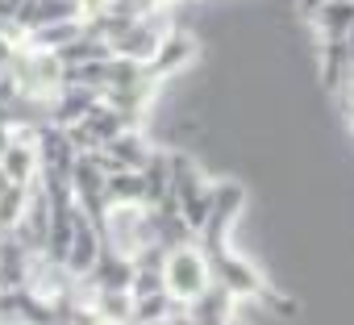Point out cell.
I'll list each match as a JSON object with an SVG mask.
<instances>
[{
    "mask_svg": "<svg viewBox=\"0 0 354 325\" xmlns=\"http://www.w3.org/2000/svg\"><path fill=\"white\" fill-rule=\"evenodd\" d=\"M209 284H213V279H209V259H205V250H196V246H188V242L167 250V259H162V288H167L171 300H196Z\"/></svg>",
    "mask_w": 354,
    "mask_h": 325,
    "instance_id": "1",
    "label": "cell"
},
{
    "mask_svg": "<svg viewBox=\"0 0 354 325\" xmlns=\"http://www.w3.org/2000/svg\"><path fill=\"white\" fill-rule=\"evenodd\" d=\"M192 59H196V42L188 34H162V42H158V50H154L150 63H154V75L162 80L171 71H184Z\"/></svg>",
    "mask_w": 354,
    "mask_h": 325,
    "instance_id": "2",
    "label": "cell"
},
{
    "mask_svg": "<svg viewBox=\"0 0 354 325\" xmlns=\"http://www.w3.org/2000/svg\"><path fill=\"white\" fill-rule=\"evenodd\" d=\"M313 26L325 34V42L333 38H346L354 30V0H329V5H321L313 13Z\"/></svg>",
    "mask_w": 354,
    "mask_h": 325,
    "instance_id": "3",
    "label": "cell"
},
{
    "mask_svg": "<svg viewBox=\"0 0 354 325\" xmlns=\"http://www.w3.org/2000/svg\"><path fill=\"white\" fill-rule=\"evenodd\" d=\"M9 142H13V133H9V125L0 121V158H5V150H9Z\"/></svg>",
    "mask_w": 354,
    "mask_h": 325,
    "instance_id": "4",
    "label": "cell"
},
{
    "mask_svg": "<svg viewBox=\"0 0 354 325\" xmlns=\"http://www.w3.org/2000/svg\"><path fill=\"white\" fill-rule=\"evenodd\" d=\"M321 5H329V0H300V9H304V13H308V17H313V13H317V9H321Z\"/></svg>",
    "mask_w": 354,
    "mask_h": 325,
    "instance_id": "5",
    "label": "cell"
}]
</instances>
